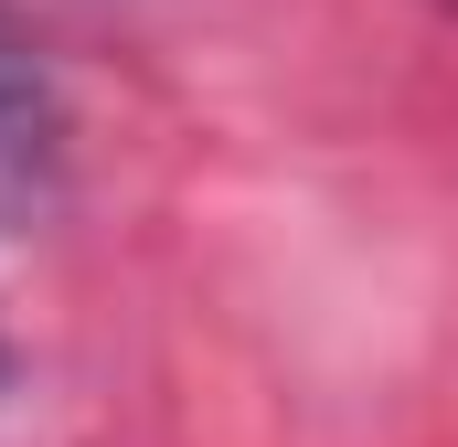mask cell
Here are the masks:
<instances>
[{
  "label": "cell",
  "mask_w": 458,
  "mask_h": 447,
  "mask_svg": "<svg viewBox=\"0 0 458 447\" xmlns=\"http://www.w3.org/2000/svg\"><path fill=\"white\" fill-rule=\"evenodd\" d=\"M43 128H54V75H43L32 32L0 11V149H32Z\"/></svg>",
  "instance_id": "6da1fadb"
},
{
  "label": "cell",
  "mask_w": 458,
  "mask_h": 447,
  "mask_svg": "<svg viewBox=\"0 0 458 447\" xmlns=\"http://www.w3.org/2000/svg\"><path fill=\"white\" fill-rule=\"evenodd\" d=\"M448 11H458V0H448Z\"/></svg>",
  "instance_id": "7a4b0ae2"
}]
</instances>
